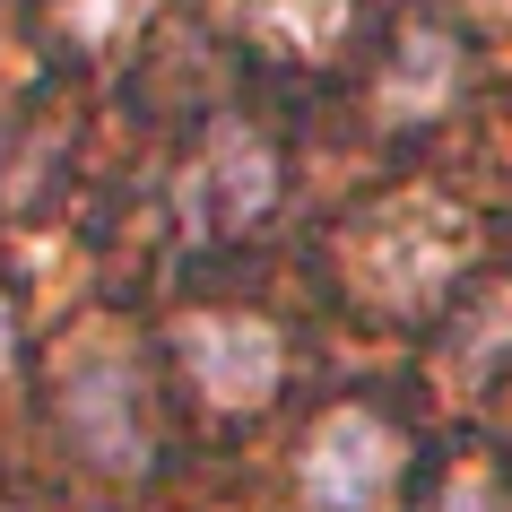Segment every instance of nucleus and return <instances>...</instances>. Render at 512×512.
<instances>
[{
  "mask_svg": "<svg viewBox=\"0 0 512 512\" xmlns=\"http://www.w3.org/2000/svg\"><path fill=\"white\" fill-rule=\"evenodd\" d=\"M460 87V44L426 18H408L400 27V61H391V79H382V122H434V113L452 105Z\"/></svg>",
  "mask_w": 512,
  "mask_h": 512,
  "instance_id": "423d86ee",
  "label": "nucleus"
},
{
  "mask_svg": "<svg viewBox=\"0 0 512 512\" xmlns=\"http://www.w3.org/2000/svg\"><path fill=\"white\" fill-rule=\"evenodd\" d=\"M174 348H183V365H191L209 408H261L278 391V365H287L278 330L252 322V313H183Z\"/></svg>",
  "mask_w": 512,
  "mask_h": 512,
  "instance_id": "7ed1b4c3",
  "label": "nucleus"
},
{
  "mask_svg": "<svg viewBox=\"0 0 512 512\" xmlns=\"http://www.w3.org/2000/svg\"><path fill=\"white\" fill-rule=\"evenodd\" d=\"M61 408H70L79 443L105 460V469H139L148 434H139V374H131L122 348H87L79 365H70V382H61Z\"/></svg>",
  "mask_w": 512,
  "mask_h": 512,
  "instance_id": "20e7f679",
  "label": "nucleus"
},
{
  "mask_svg": "<svg viewBox=\"0 0 512 512\" xmlns=\"http://www.w3.org/2000/svg\"><path fill=\"white\" fill-rule=\"evenodd\" d=\"M486 9H512V0H486Z\"/></svg>",
  "mask_w": 512,
  "mask_h": 512,
  "instance_id": "9b49d317",
  "label": "nucleus"
},
{
  "mask_svg": "<svg viewBox=\"0 0 512 512\" xmlns=\"http://www.w3.org/2000/svg\"><path fill=\"white\" fill-rule=\"evenodd\" d=\"M504 356H512V287H486L478 322H452V356H443V365H460V374H495Z\"/></svg>",
  "mask_w": 512,
  "mask_h": 512,
  "instance_id": "0eeeda50",
  "label": "nucleus"
},
{
  "mask_svg": "<svg viewBox=\"0 0 512 512\" xmlns=\"http://www.w3.org/2000/svg\"><path fill=\"white\" fill-rule=\"evenodd\" d=\"M70 27L87 44H105V35H122V0H70Z\"/></svg>",
  "mask_w": 512,
  "mask_h": 512,
  "instance_id": "1a4fd4ad",
  "label": "nucleus"
},
{
  "mask_svg": "<svg viewBox=\"0 0 512 512\" xmlns=\"http://www.w3.org/2000/svg\"><path fill=\"white\" fill-rule=\"evenodd\" d=\"M400 426L391 417H374V408H339L313 443H304V504L313 512H374L382 495H391V478H400Z\"/></svg>",
  "mask_w": 512,
  "mask_h": 512,
  "instance_id": "f03ea898",
  "label": "nucleus"
},
{
  "mask_svg": "<svg viewBox=\"0 0 512 512\" xmlns=\"http://www.w3.org/2000/svg\"><path fill=\"white\" fill-rule=\"evenodd\" d=\"M469 243H478V226H469L460 200H391L365 226V243H356V270H365V287L391 313H417V304H434L460 278Z\"/></svg>",
  "mask_w": 512,
  "mask_h": 512,
  "instance_id": "f257e3e1",
  "label": "nucleus"
},
{
  "mask_svg": "<svg viewBox=\"0 0 512 512\" xmlns=\"http://www.w3.org/2000/svg\"><path fill=\"white\" fill-rule=\"evenodd\" d=\"M261 27H270L278 44H296V53H322V44H339V27H348V0H270Z\"/></svg>",
  "mask_w": 512,
  "mask_h": 512,
  "instance_id": "6e6552de",
  "label": "nucleus"
},
{
  "mask_svg": "<svg viewBox=\"0 0 512 512\" xmlns=\"http://www.w3.org/2000/svg\"><path fill=\"white\" fill-rule=\"evenodd\" d=\"M9 339H18V330H9V304H0V365H9Z\"/></svg>",
  "mask_w": 512,
  "mask_h": 512,
  "instance_id": "9d476101",
  "label": "nucleus"
},
{
  "mask_svg": "<svg viewBox=\"0 0 512 512\" xmlns=\"http://www.w3.org/2000/svg\"><path fill=\"white\" fill-rule=\"evenodd\" d=\"M270 200H278V157L252 131H217L200 148V165H191V183H183L191 226H252Z\"/></svg>",
  "mask_w": 512,
  "mask_h": 512,
  "instance_id": "39448f33",
  "label": "nucleus"
}]
</instances>
